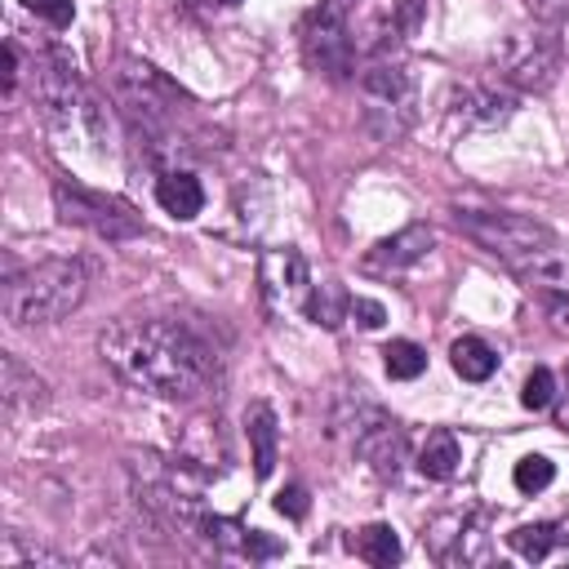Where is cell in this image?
Here are the masks:
<instances>
[{
    "label": "cell",
    "instance_id": "obj_3",
    "mask_svg": "<svg viewBox=\"0 0 569 569\" xmlns=\"http://www.w3.org/2000/svg\"><path fill=\"white\" fill-rule=\"evenodd\" d=\"M89 293V271L76 258H49L27 271H13L0 289V311L9 325H53L71 316Z\"/></svg>",
    "mask_w": 569,
    "mask_h": 569
},
{
    "label": "cell",
    "instance_id": "obj_18",
    "mask_svg": "<svg viewBox=\"0 0 569 569\" xmlns=\"http://www.w3.org/2000/svg\"><path fill=\"white\" fill-rule=\"evenodd\" d=\"M156 200H160V209L173 213L178 222H191V218L204 209V187H200V178H191L187 169H169V173H160V182H156Z\"/></svg>",
    "mask_w": 569,
    "mask_h": 569
},
{
    "label": "cell",
    "instance_id": "obj_26",
    "mask_svg": "<svg viewBox=\"0 0 569 569\" xmlns=\"http://www.w3.org/2000/svg\"><path fill=\"white\" fill-rule=\"evenodd\" d=\"M511 480H516V489H520V493H542V489L556 480V462H551V458H542V453H525V458L516 462Z\"/></svg>",
    "mask_w": 569,
    "mask_h": 569
},
{
    "label": "cell",
    "instance_id": "obj_29",
    "mask_svg": "<svg viewBox=\"0 0 569 569\" xmlns=\"http://www.w3.org/2000/svg\"><path fill=\"white\" fill-rule=\"evenodd\" d=\"M22 4H27L36 18H44L49 27H58V31L71 27V18H76V4H71V0H22Z\"/></svg>",
    "mask_w": 569,
    "mask_h": 569
},
{
    "label": "cell",
    "instance_id": "obj_22",
    "mask_svg": "<svg viewBox=\"0 0 569 569\" xmlns=\"http://www.w3.org/2000/svg\"><path fill=\"white\" fill-rule=\"evenodd\" d=\"M356 551H360V560H369L378 569H391L400 560V538H396L391 525H369V529H360Z\"/></svg>",
    "mask_w": 569,
    "mask_h": 569
},
{
    "label": "cell",
    "instance_id": "obj_19",
    "mask_svg": "<svg viewBox=\"0 0 569 569\" xmlns=\"http://www.w3.org/2000/svg\"><path fill=\"white\" fill-rule=\"evenodd\" d=\"M458 467H462V445H458V436H453L449 427L431 431V436L422 440V449H418V471H422L427 480H453Z\"/></svg>",
    "mask_w": 569,
    "mask_h": 569
},
{
    "label": "cell",
    "instance_id": "obj_6",
    "mask_svg": "<svg viewBox=\"0 0 569 569\" xmlns=\"http://www.w3.org/2000/svg\"><path fill=\"white\" fill-rule=\"evenodd\" d=\"M360 98H365V129L373 142H396L418 120V76L400 58H373L360 71Z\"/></svg>",
    "mask_w": 569,
    "mask_h": 569
},
{
    "label": "cell",
    "instance_id": "obj_17",
    "mask_svg": "<svg viewBox=\"0 0 569 569\" xmlns=\"http://www.w3.org/2000/svg\"><path fill=\"white\" fill-rule=\"evenodd\" d=\"M0 396H4V409L18 413V409H40L49 400V387L44 378H36V369H27L18 356H0Z\"/></svg>",
    "mask_w": 569,
    "mask_h": 569
},
{
    "label": "cell",
    "instance_id": "obj_7",
    "mask_svg": "<svg viewBox=\"0 0 569 569\" xmlns=\"http://www.w3.org/2000/svg\"><path fill=\"white\" fill-rule=\"evenodd\" d=\"M111 93H116V102H120L147 133H156V138H164V133L178 124L182 102H187L156 67H147V62H138V58H120V62H116V71H111Z\"/></svg>",
    "mask_w": 569,
    "mask_h": 569
},
{
    "label": "cell",
    "instance_id": "obj_8",
    "mask_svg": "<svg viewBox=\"0 0 569 569\" xmlns=\"http://www.w3.org/2000/svg\"><path fill=\"white\" fill-rule=\"evenodd\" d=\"M565 62V44L547 31H511L493 49V76L516 93H542L556 84Z\"/></svg>",
    "mask_w": 569,
    "mask_h": 569
},
{
    "label": "cell",
    "instance_id": "obj_5",
    "mask_svg": "<svg viewBox=\"0 0 569 569\" xmlns=\"http://www.w3.org/2000/svg\"><path fill=\"white\" fill-rule=\"evenodd\" d=\"M333 436L382 480H396L405 471L409 458V440L405 427L373 400H365L360 391H342L333 405Z\"/></svg>",
    "mask_w": 569,
    "mask_h": 569
},
{
    "label": "cell",
    "instance_id": "obj_13",
    "mask_svg": "<svg viewBox=\"0 0 569 569\" xmlns=\"http://www.w3.org/2000/svg\"><path fill=\"white\" fill-rule=\"evenodd\" d=\"M258 293L267 302L271 316H284V311H302L307 293H311V271H307V258L284 244V249H267L258 258Z\"/></svg>",
    "mask_w": 569,
    "mask_h": 569
},
{
    "label": "cell",
    "instance_id": "obj_20",
    "mask_svg": "<svg viewBox=\"0 0 569 569\" xmlns=\"http://www.w3.org/2000/svg\"><path fill=\"white\" fill-rule=\"evenodd\" d=\"M449 365H453V373H458L462 382H485V378H493V369H498V351H493L485 338L467 333V338H458V342L449 347Z\"/></svg>",
    "mask_w": 569,
    "mask_h": 569
},
{
    "label": "cell",
    "instance_id": "obj_21",
    "mask_svg": "<svg viewBox=\"0 0 569 569\" xmlns=\"http://www.w3.org/2000/svg\"><path fill=\"white\" fill-rule=\"evenodd\" d=\"M302 316H307L311 325L338 329V325H342V316H351V298H347V293H342L333 280L311 284V293H307V302H302Z\"/></svg>",
    "mask_w": 569,
    "mask_h": 569
},
{
    "label": "cell",
    "instance_id": "obj_36",
    "mask_svg": "<svg viewBox=\"0 0 569 569\" xmlns=\"http://www.w3.org/2000/svg\"><path fill=\"white\" fill-rule=\"evenodd\" d=\"M551 409H556V427H565V431H569V387H565V391H556Z\"/></svg>",
    "mask_w": 569,
    "mask_h": 569
},
{
    "label": "cell",
    "instance_id": "obj_27",
    "mask_svg": "<svg viewBox=\"0 0 569 569\" xmlns=\"http://www.w3.org/2000/svg\"><path fill=\"white\" fill-rule=\"evenodd\" d=\"M551 400H556V373L538 365V369H533V373L525 378L520 405H525V409H551Z\"/></svg>",
    "mask_w": 569,
    "mask_h": 569
},
{
    "label": "cell",
    "instance_id": "obj_34",
    "mask_svg": "<svg viewBox=\"0 0 569 569\" xmlns=\"http://www.w3.org/2000/svg\"><path fill=\"white\" fill-rule=\"evenodd\" d=\"M13 84H18V44L9 40L4 44V98L13 93Z\"/></svg>",
    "mask_w": 569,
    "mask_h": 569
},
{
    "label": "cell",
    "instance_id": "obj_2",
    "mask_svg": "<svg viewBox=\"0 0 569 569\" xmlns=\"http://www.w3.org/2000/svg\"><path fill=\"white\" fill-rule=\"evenodd\" d=\"M31 102L44 120V129L76 151L102 156L111 151V124H107V107L98 102V93L80 80L76 62L62 49H49L36 58L31 67Z\"/></svg>",
    "mask_w": 569,
    "mask_h": 569
},
{
    "label": "cell",
    "instance_id": "obj_15",
    "mask_svg": "<svg viewBox=\"0 0 569 569\" xmlns=\"http://www.w3.org/2000/svg\"><path fill=\"white\" fill-rule=\"evenodd\" d=\"M431 244H436V231H431L427 222H409V227H400L396 236L378 240V244L365 253V267L378 271V276H400V271H409L413 262H422V258L431 253Z\"/></svg>",
    "mask_w": 569,
    "mask_h": 569
},
{
    "label": "cell",
    "instance_id": "obj_4",
    "mask_svg": "<svg viewBox=\"0 0 569 569\" xmlns=\"http://www.w3.org/2000/svg\"><path fill=\"white\" fill-rule=\"evenodd\" d=\"M129 471H133L138 502L156 520H164V525H173L182 533H200L204 529L209 507H204V489H200V476L191 471V462H182V458L164 462L156 453H133Z\"/></svg>",
    "mask_w": 569,
    "mask_h": 569
},
{
    "label": "cell",
    "instance_id": "obj_16",
    "mask_svg": "<svg viewBox=\"0 0 569 569\" xmlns=\"http://www.w3.org/2000/svg\"><path fill=\"white\" fill-rule=\"evenodd\" d=\"M244 436H249V453H253V476L267 480L276 471V445H280V422L267 400H253L244 409Z\"/></svg>",
    "mask_w": 569,
    "mask_h": 569
},
{
    "label": "cell",
    "instance_id": "obj_25",
    "mask_svg": "<svg viewBox=\"0 0 569 569\" xmlns=\"http://www.w3.org/2000/svg\"><path fill=\"white\" fill-rule=\"evenodd\" d=\"M382 365H387L391 378L409 382V378H418V373L427 369V351H422L418 342H409V338H396V342L382 347Z\"/></svg>",
    "mask_w": 569,
    "mask_h": 569
},
{
    "label": "cell",
    "instance_id": "obj_12",
    "mask_svg": "<svg viewBox=\"0 0 569 569\" xmlns=\"http://www.w3.org/2000/svg\"><path fill=\"white\" fill-rule=\"evenodd\" d=\"M516 107H520V93L511 84H502L498 76L493 80H458L445 98L449 120L462 129H498L516 116Z\"/></svg>",
    "mask_w": 569,
    "mask_h": 569
},
{
    "label": "cell",
    "instance_id": "obj_37",
    "mask_svg": "<svg viewBox=\"0 0 569 569\" xmlns=\"http://www.w3.org/2000/svg\"><path fill=\"white\" fill-rule=\"evenodd\" d=\"M560 44H565V53H569V22H565V36H560Z\"/></svg>",
    "mask_w": 569,
    "mask_h": 569
},
{
    "label": "cell",
    "instance_id": "obj_35",
    "mask_svg": "<svg viewBox=\"0 0 569 569\" xmlns=\"http://www.w3.org/2000/svg\"><path fill=\"white\" fill-rule=\"evenodd\" d=\"M529 9L542 18V22H551V18H560V13H569V0H529Z\"/></svg>",
    "mask_w": 569,
    "mask_h": 569
},
{
    "label": "cell",
    "instance_id": "obj_10",
    "mask_svg": "<svg viewBox=\"0 0 569 569\" xmlns=\"http://www.w3.org/2000/svg\"><path fill=\"white\" fill-rule=\"evenodd\" d=\"M453 222H458L462 236H471L480 249H489L502 262H516L525 249H533L547 236H556L551 227H542V222H533L525 213H507V209H458Z\"/></svg>",
    "mask_w": 569,
    "mask_h": 569
},
{
    "label": "cell",
    "instance_id": "obj_33",
    "mask_svg": "<svg viewBox=\"0 0 569 569\" xmlns=\"http://www.w3.org/2000/svg\"><path fill=\"white\" fill-rule=\"evenodd\" d=\"M542 307L551 316V325L565 333L569 329V293H556V289H542Z\"/></svg>",
    "mask_w": 569,
    "mask_h": 569
},
{
    "label": "cell",
    "instance_id": "obj_24",
    "mask_svg": "<svg viewBox=\"0 0 569 569\" xmlns=\"http://www.w3.org/2000/svg\"><path fill=\"white\" fill-rule=\"evenodd\" d=\"M507 538H511V547H516L525 560H542V556H551V551L565 542V533H560L556 525H520V529H511Z\"/></svg>",
    "mask_w": 569,
    "mask_h": 569
},
{
    "label": "cell",
    "instance_id": "obj_30",
    "mask_svg": "<svg viewBox=\"0 0 569 569\" xmlns=\"http://www.w3.org/2000/svg\"><path fill=\"white\" fill-rule=\"evenodd\" d=\"M284 551V542H276L271 533H262V529H249L244 533V556L249 560H271V556H280Z\"/></svg>",
    "mask_w": 569,
    "mask_h": 569
},
{
    "label": "cell",
    "instance_id": "obj_14",
    "mask_svg": "<svg viewBox=\"0 0 569 569\" xmlns=\"http://www.w3.org/2000/svg\"><path fill=\"white\" fill-rule=\"evenodd\" d=\"M302 53H307L311 71H320L329 80H342L356 67V36H351L347 18H338L329 9H316L311 22L302 27Z\"/></svg>",
    "mask_w": 569,
    "mask_h": 569
},
{
    "label": "cell",
    "instance_id": "obj_9",
    "mask_svg": "<svg viewBox=\"0 0 569 569\" xmlns=\"http://www.w3.org/2000/svg\"><path fill=\"white\" fill-rule=\"evenodd\" d=\"M53 209H58V218L67 227H84V231H93L102 240H129L142 227V218L124 200L102 196V191H89V187L67 182V178L53 182Z\"/></svg>",
    "mask_w": 569,
    "mask_h": 569
},
{
    "label": "cell",
    "instance_id": "obj_38",
    "mask_svg": "<svg viewBox=\"0 0 569 569\" xmlns=\"http://www.w3.org/2000/svg\"><path fill=\"white\" fill-rule=\"evenodd\" d=\"M218 4H240V0H218Z\"/></svg>",
    "mask_w": 569,
    "mask_h": 569
},
{
    "label": "cell",
    "instance_id": "obj_28",
    "mask_svg": "<svg viewBox=\"0 0 569 569\" xmlns=\"http://www.w3.org/2000/svg\"><path fill=\"white\" fill-rule=\"evenodd\" d=\"M422 18H427V0H396V13H391V22H396V31H400V40H409V36H418V27H422Z\"/></svg>",
    "mask_w": 569,
    "mask_h": 569
},
{
    "label": "cell",
    "instance_id": "obj_1",
    "mask_svg": "<svg viewBox=\"0 0 569 569\" xmlns=\"http://www.w3.org/2000/svg\"><path fill=\"white\" fill-rule=\"evenodd\" d=\"M102 360L138 391L160 400H196L218 373L213 347L182 320H116L98 338Z\"/></svg>",
    "mask_w": 569,
    "mask_h": 569
},
{
    "label": "cell",
    "instance_id": "obj_11",
    "mask_svg": "<svg viewBox=\"0 0 569 569\" xmlns=\"http://www.w3.org/2000/svg\"><path fill=\"white\" fill-rule=\"evenodd\" d=\"M427 551L436 565H449V569H467V565H485L489 551H493V538H489V516L467 507V511H445L427 525Z\"/></svg>",
    "mask_w": 569,
    "mask_h": 569
},
{
    "label": "cell",
    "instance_id": "obj_31",
    "mask_svg": "<svg viewBox=\"0 0 569 569\" xmlns=\"http://www.w3.org/2000/svg\"><path fill=\"white\" fill-rule=\"evenodd\" d=\"M351 320H356L360 329H378V325L387 320V307L373 302V298H351Z\"/></svg>",
    "mask_w": 569,
    "mask_h": 569
},
{
    "label": "cell",
    "instance_id": "obj_32",
    "mask_svg": "<svg viewBox=\"0 0 569 569\" xmlns=\"http://www.w3.org/2000/svg\"><path fill=\"white\" fill-rule=\"evenodd\" d=\"M276 511L289 516V520H302V516H307V489H302V485L280 489V493H276Z\"/></svg>",
    "mask_w": 569,
    "mask_h": 569
},
{
    "label": "cell",
    "instance_id": "obj_23",
    "mask_svg": "<svg viewBox=\"0 0 569 569\" xmlns=\"http://www.w3.org/2000/svg\"><path fill=\"white\" fill-rule=\"evenodd\" d=\"M36 565H44V569H67V560H62L58 551L31 547V542H22L18 533H9V538L0 542V569H36Z\"/></svg>",
    "mask_w": 569,
    "mask_h": 569
}]
</instances>
